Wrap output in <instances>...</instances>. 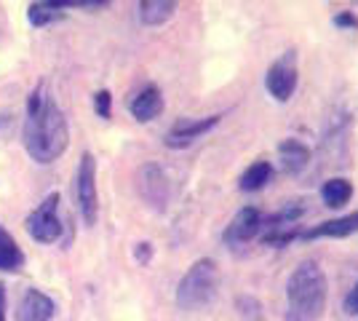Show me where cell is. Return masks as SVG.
I'll use <instances>...</instances> for the list:
<instances>
[{"instance_id":"cell-5","label":"cell","mask_w":358,"mask_h":321,"mask_svg":"<svg viewBox=\"0 0 358 321\" xmlns=\"http://www.w3.org/2000/svg\"><path fill=\"white\" fill-rule=\"evenodd\" d=\"M59 193H48L38 209H32L24 228L38 244H54L62 238V220H59Z\"/></svg>"},{"instance_id":"cell-16","label":"cell","mask_w":358,"mask_h":321,"mask_svg":"<svg viewBox=\"0 0 358 321\" xmlns=\"http://www.w3.org/2000/svg\"><path fill=\"white\" fill-rule=\"evenodd\" d=\"M273 180V164L270 161H254L252 166L241 174L238 187L243 193H257Z\"/></svg>"},{"instance_id":"cell-15","label":"cell","mask_w":358,"mask_h":321,"mask_svg":"<svg viewBox=\"0 0 358 321\" xmlns=\"http://www.w3.org/2000/svg\"><path fill=\"white\" fill-rule=\"evenodd\" d=\"M24 265V252L19 249V244L14 241V236L0 225V271L14 273Z\"/></svg>"},{"instance_id":"cell-2","label":"cell","mask_w":358,"mask_h":321,"mask_svg":"<svg viewBox=\"0 0 358 321\" xmlns=\"http://www.w3.org/2000/svg\"><path fill=\"white\" fill-rule=\"evenodd\" d=\"M327 311V276L315 260H305L286 281V321H321Z\"/></svg>"},{"instance_id":"cell-3","label":"cell","mask_w":358,"mask_h":321,"mask_svg":"<svg viewBox=\"0 0 358 321\" xmlns=\"http://www.w3.org/2000/svg\"><path fill=\"white\" fill-rule=\"evenodd\" d=\"M217 292H220L217 262L201 257L187 268V273L182 276V281L177 284V306L187 313L203 311L217 300Z\"/></svg>"},{"instance_id":"cell-10","label":"cell","mask_w":358,"mask_h":321,"mask_svg":"<svg viewBox=\"0 0 358 321\" xmlns=\"http://www.w3.org/2000/svg\"><path fill=\"white\" fill-rule=\"evenodd\" d=\"M57 313V303L41 290H27L22 303H19V313L16 321H51Z\"/></svg>"},{"instance_id":"cell-12","label":"cell","mask_w":358,"mask_h":321,"mask_svg":"<svg viewBox=\"0 0 358 321\" xmlns=\"http://www.w3.org/2000/svg\"><path fill=\"white\" fill-rule=\"evenodd\" d=\"M129 110H131V115H134L139 123L155 121V118L164 113V94H161L158 86L150 83V86H145V89L129 102Z\"/></svg>"},{"instance_id":"cell-17","label":"cell","mask_w":358,"mask_h":321,"mask_svg":"<svg viewBox=\"0 0 358 321\" xmlns=\"http://www.w3.org/2000/svg\"><path fill=\"white\" fill-rule=\"evenodd\" d=\"M350 196H353V185H350V180H345V177H331V180H327V183L321 185V201L327 206H331V209L345 206L350 201Z\"/></svg>"},{"instance_id":"cell-1","label":"cell","mask_w":358,"mask_h":321,"mask_svg":"<svg viewBox=\"0 0 358 321\" xmlns=\"http://www.w3.org/2000/svg\"><path fill=\"white\" fill-rule=\"evenodd\" d=\"M22 139H24L27 153L38 164L57 161L70 145L67 118L57 107L54 97L48 94L45 83H38L32 89L30 99H27V115H24V126H22Z\"/></svg>"},{"instance_id":"cell-21","label":"cell","mask_w":358,"mask_h":321,"mask_svg":"<svg viewBox=\"0 0 358 321\" xmlns=\"http://www.w3.org/2000/svg\"><path fill=\"white\" fill-rule=\"evenodd\" d=\"M334 24H337V27H348V30H350V27L358 30V16L353 14V11H340V14L334 16Z\"/></svg>"},{"instance_id":"cell-22","label":"cell","mask_w":358,"mask_h":321,"mask_svg":"<svg viewBox=\"0 0 358 321\" xmlns=\"http://www.w3.org/2000/svg\"><path fill=\"white\" fill-rule=\"evenodd\" d=\"M150 255H152V246H150V244H139V246H136V257H139V262H148Z\"/></svg>"},{"instance_id":"cell-14","label":"cell","mask_w":358,"mask_h":321,"mask_svg":"<svg viewBox=\"0 0 358 321\" xmlns=\"http://www.w3.org/2000/svg\"><path fill=\"white\" fill-rule=\"evenodd\" d=\"M136 14H139V22L145 27H161V24H166L171 16L177 14V3H169V0H142L136 6Z\"/></svg>"},{"instance_id":"cell-8","label":"cell","mask_w":358,"mask_h":321,"mask_svg":"<svg viewBox=\"0 0 358 321\" xmlns=\"http://www.w3.org/2000/svg\"><path fill=\"white\" fill-rule=\"evenodd\" d=\"M265 217L257 206H243L236 212V217L230 220V225L224 228V244L227 246H246L249 241H254L262 230Z\"/></svg>"},{"instance_id":"cell-7","label":"cell","mask_w":358,"mask_h":321,"mask_svg":"<svg viewBox=\"0 0 358 321\" xmlns=\"http://www.w3.org/2000/svg\"><path fill=\"white\" fill-rule=\"evenodd\" d=\"M222 121V115H206V118H182L177 121L164 137V145L171 150H182V148H190L193 142L209 134L217 123Z\"/></svg>"},{"instance_id":"cell-18","label":"cell","mask_w":358,"mask_h":321,"mask_svg":"<svg viewBox=\"0 0 358 321\" xmlns=\"http://www.w3.org/2000/svg\"><path fill=\"white\" fill-rule=\"evenodd\" d=\"M27 16H30V24L32 27H48V24H54L57 19L64 16V6L62 3H32L30 8H27Z\"/></svg>"},{"instance_id":"cell-6","label":"cell","mask_w":358,"mask_h":321,"mask_svg":"<svg viewBox=\"0 0 358 321\" xmlns=\"http://www.w3.org/2000/svg\"><path fill=\"white\" fill-rule=\"evenodd\" d=\"M299 83V70H297V57L294 51H286L278 59L273 62L265 73V86H268L270 97L275 102H289Z\"/></svg>"},{"instance_id":"cell-19","label":"cell","mask_w":358,"mask_h":321,"mask_svg":"<svg viewBox=\"0 0 358 321\" xmlns=\"http://www.w3.org/2000/svg\"><path fill=\"white\" fill-rule=\"evenodd\" d=\"M94 107H96V115H99V118H110V110H113V97H110V92H107V89L96 92V97H94Z\"/></svg>"},{"instance_id":"cell-20","label":"cell","mask_w":358,"mask_h":321,"mask_svg":"<svg viewBox=\"0 0 358 321\" xmlns=\"http://www.w3.org/2000/svg\"><path fill=\"white\" fill-rule=\"evenodd\" d=\"M343 311L348 313V316H353V319H358V281L353 284V290H350L348 294H345Z\"/></svg>"},{"instance_id":"cell-9","label":"cell","mask_w":358,"mask_h":321,"mask_svg":"<svg viewBox=\"0 0 358 321\" xmlns=\"http://www.w3.org/2000/svg\"><path fill=\"white\" fill-rule=\"evenodd\" d=\"M136 187H139V196L148 201L152 209H164L169 204V177L158 164H145L136 174Z\"/></svg>"},{"instance_id":"cell-4","label":"cell","mask_w":358,"mask_h":321,"mask_svg":"<svg viewBox=\"0 0 358 321\" xmlns=\"http://www.w3.org/2000/svg\"><path fill=\"white\" fill-rule=\"evenodd\" d=\"M75 196H78V209L86 225H96L99 217V193H96V158L91 153L80 155L78 164V177H75Z\"/></svg>"},{"instance_id":"cell-23","label":"cell","mask_w":358,"mask_h":321,"mask_svg":"<svg viewBox=\"0 0 358 321\" xmlns=\"http://www.w3.org/2000/svg\"><path fill=\"white\" fill-rule=\"evenodd\" d=\"M0 321H6V290L0 287Z\"/></svg>"},{"instance_id":"cell-11","label":"cell","mask_w":358,"mask_h":321,"mask_svg":"<svg viewBox=\"0 0 358 321\" xmlns=\"http://www.w3.org/2000/svg\"><path fill=\"white\" fill-rule=\"evenodd\" d=\"M353 233H358V212L343 214V217H334V220H327V222H318V225L305 230L302 238H308V241H315V238H348Z\"/></svg>"},{"instance_id":"cell-13","label":"cell","mask_w":358,"mask_h":321,"mask_svg":"<svg viewBox=\"0 0 358 321\" xmlns=\"http://www.w3.org/2000/svg\"><path fill=\"white\" fill-rule=\"evenodd\" d=\"M278 155H281V169H284L286 174H299L310 164V148L294 137L284 139L278 145Z\"/></svg>"}]
</instances>
